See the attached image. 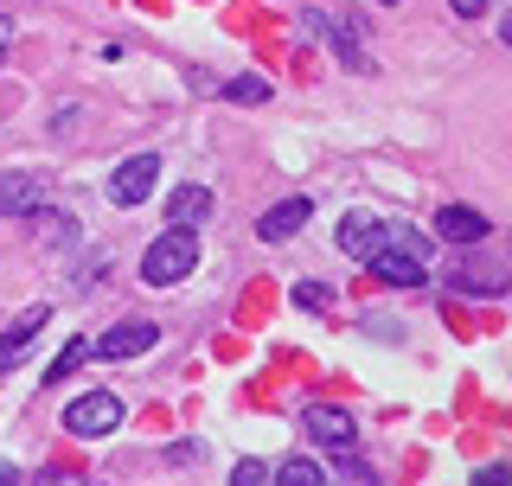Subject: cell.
Returning <instances> with one entry per match:
<instances>
[{"label":"cell","instance_id":"cell-13","mask_svg":"<svg viewBox=\"0 0 512 486\" xmlns=\"http://www.w3.org/2000/svg\"><path fill=\"white\" fill-rule=\"evenodd\" d=\"M448 282L461 288V295H506V275L500 269H487V263H455V275H448Z\"/></svg>","mask_w":512,"mask_h":486},{"label":"cell","instance_id":"cell-9","mask_svg":"<svg viewBox=\"0 0 512 486\" xmlns=\"http://www.w3.org/2000/svg\"><path fill=\"white\" fill-rule=\"evenodd\" d=\"M167 224H180V231L212 224V192H205V186H173L167 192Z\"/></svg>","mask_w":512,"mask_h":486},{"label":"cell","instance_id":"cell-1","mask_svg":"<svg viewBox=\"0 0 512 486\" xmlns=\"http://www.w3.org/2000/svg\"><path fill=\"white\" fill-rule=\"evenodd\" d=\"M199 269V237L192 231H160L154 243H148V256H141V282L148 288H173V282H186V275Z\"/></svg>","mask_w":512,"mask_h":486},{"label":"cell","instance_id":"cell-4","mask_svg":"<svg viewBox=\"0 0 512 486\" xmlns=\"http://www.w3.org/2000/svg\"><path fill=\"white\" fill-rule=\"evenodd\" d=\"M160 186V154H128L116 173H109V199L116 205H141Z\"/></svg>","mask_w":512,"mask_h":486},{"label":"cell","instance_id":"cell-18","mask_svg":"<svg viewBox=\"0 0 512 486\" xmlns=\"http://www.w3.org/2000/svg\"><path fill=\"white\" fill-rule=\"evenodd\" d=\"M295 307H314V314H320V307H333V288L327 282H301L295 288Z\"/></svg>","mask_w":512,"mask_h":486},{"label":"cell","instance_id":"cell-24","mask_svg":"<svg viewBox=\"0 0 512 486\" xmlns=\"http://www.w3.org/2000/svg\"><path fill=\"white\" fill-rule=\"evenodd\" d=\"M7 45H13V20H0V58H7Z\"/></svg>","mask_w":512,"mask_h":486},{"label":"cell","instance_id":"cell-17","mask_svg":"<svg viewBox=\"0 0 512 486\" xmlns=\"http://www.w3.org/2000/svg\"><path fill=\"white\" fill-rule=\"evenodd\" d=\"M84 352H90L84 339H71V346H64L58 359H52V371H45V378H52V384H58V378H71V371H77V359H84Z\"/></svg>","mask_w":512,"mask_h":486},{"label":"cell","instance_id":"cell-19","mask_svg":"<svg viewBox=\"0 0 512 486\" xmlns=\"http://www.w3.org/2000/svg\"><path fill=\"white\" fill-rule=\"evenodd\" d=\"M32 486H84L77 467H45V474H32Z\"/></svg>","mask_w":512,"mask_h":486},{"label":"cell","instance_id":"cell-8","mask_svg":"<svg viewBox=\"0 0 512 486\" xmlns=\"http://www.w3.org/2000/svg\"><path fill=\"white\" fill-rule=\"evenodd\" d=\"M384 237H391V224H384V218H365V212H352V218L340 224V250H346V256H365V263L384 250Z\"/></svg>","mask_w":512,"mask_h":486},{"label":"cell","instance_id":"cell-20","mask_svg":"<svg viewBox=\"0 0 512 486\" xmlns=\"http://www.w3.org/2000/svg\"><path fill=\"white\" fill-rule=\"evenodd\" d=\"M231 486H269L263 461H237V467H231Z\"/></svg>","mask_w":512,"mask_h":486},{"label":"cell","instance_id":"cell-16","mask_svg":"<svg viewBox=\"0 0 512 486\" xmlns=\"http://www.w3.org/2000/svg\"><path fill=\"white\" fill-rule=\"evenodd\" d=\"M224 96H231V103H269V84H263V77H231Z\"/></svg>","mask_w":512,"mask_h":486},{"label":"cell","instance_id":"cell-14","mask_svg":"<svg viewBox=\"0 0 512 486\" xmlns=\"http://www.w3.org/2000/svg\"><path fill=\"white\" fill-rule=\"evenodd\" d=\"M269 486H327V467L308 461V455H295V461H282L276 474H269Z\"/></svg>","mask_w":512,"mask_h":486},{"label":"cell","instance_id":"cell-2","mask_svg":"<svg viewBox=\"0 0 512 486\" xmlns=\"http://www.w3.org/2000/svg\"><path fill=\"white\" fill-rule=\"evenodd\" d=\"M122 397L116 391H84L71 403V410H64V429L71 435H84V442H96V435H109V429H122Z\"/></svg>","mask_w":512,"mask_h":486},{"label":"cell","instance_id":"cell-10","mask_svg":"<svg viewBox=\"0 0 512 486\" xmlns=\"http://www.w3.org/2000/svg\"><path fill=\"white\" fill-rule=\"evenodd\" d=\"M39 173H0V218H26L39 212Z\"/></svg>","mask_w":512,"mask_h":486},{"label":"cell","instance_id":"cell-15","mask_svg":"<svg viewBox=\"0 0 512 486\" xmlns=\"http://www.w3.org/2000/svg\"><path fill=\"white\" fill-rule=\"evenodd\" d=\"M327 486H378V480H372V467L359 461V448H352V455H340V474H327Z\"/></svg>","mask_w":512,"mask_h":486},{"label":"cell","instance_id":"cell-5","mask_svg":"<svg viewBox=\"0 0 512 486\" xmlns=\"http://www.w3.org/2000/svg\"><path fill=\"white\" fill-rule=\"evenodd\" d=\"M154 339H160V327H154V320H122V327H109V333L96 339L90 352H96L103 365H116V359H141V352H148Z\"/></svg>","mask_w":512,"mask_h":486},{"label":"cell","instance_id":"cell-21","mask_svg":"<svg viewBox=\"0 0 512 486\" xmlns=\"http://www.w3.org/2000/svg\"><path fill=\"white\" fill-rule=\"evenodd\" d=\"M474 486H512V467H500V461H493V467H480Z\"/></svg>","mask_w":512,"mask_h":486},{"label":"cell","instance_id":"cell-25","mask_svg":"<svg viewBox=\"0 0 512 486\" xmlns=\"http://www.w3.org/2000/svg\"><path fill=\"white\" fill-rule=\"evenodd\" d=\"M500 39H506V45H512V13H506V20H500Z\"/></svg>","mask_w":512,"mask_h":486},{"label":"cell","instance_id":"cell-3","mask_svg":"<svg viewBox=\"0 0 512 486\" xmlns=\"http://www.w3.org/2000/svg\"><path fill=\"white\" fill-rule=\"evenodd\" d=\"M301 429H308L314 448H327V455H352V448H359V429H352V416L333 410V403H308V410H301Z\"/></svg>","mask_w":512,"mask_h":486},{"label":"cell","instance_id":"cell-22","mask_svg":"<svg viewBox=\"0 0 512 486\" xmlns=\"http://www.w3.org/2000/svg\"><path fill=\"white\" fill-rule=\"evenodd\" d=\"M448 7H455V13H468V20H474V13H487L493 0H448Z\"/></svg>","mask_w":512,"mask_h":486},{"label":"cell","instance_id":"cell-6","mask_svg":"<svg viewBox=\"0 0 512 486\" xmlns=\"http://www.w3.org/2000/svg\"><path fill=\"white\" fill-rule=\"evenodd\" d=\"M423 263H429V256H416V250H397V243H384V250H378L365 269H372L384 288H423V282H429V269H423Z\"/></svg>","mask_w":512,"mask_h":486},{"label":"cell","instance_id":"cell-23","mask_svg":"<svg viewBox=\"0 0 512 486\" xmlns=\"http://www.w3.org/2000/svg\"><path fill=\"white\" fill-rule=\"evenodd\" d=\"M0 486H20V467L13 461H0Z\"/></svg>","mask_w":512,"mask_h":486},{"label":"cell","instance_id":"cell-7","mask_svg":"<svg viewBox=\"0 0 512 486\" xmlns=\"http://www.w3.org/2000/svg\"><path fill=\"white\" fill-rule=\"evenodd\" d=\"M308 218H314V199H301V192H295V199L269 205V212L256 218V237H263V243H288V237H295Z\"/></svg>","mask_w":512,"mask_h":486},{"label":"cell","instance_id":"cell-11","mask_svg":"<svg viewBox=\"0 0 512 486\" xmlns=\"http://www.w3.org/2000/svg\"><path fill=\"white\" fill-rule=\"evenodd\" d=\"M45 320H52V314H45V307H26V314L13 320L7 333H0V371L26 359V346H32V339H39V327H45Z\"/></svg>","mask_w":512,"mask_h":486},{"label":"cell","instance_id":"cell-26","mask_svg":"<svg viewBox=\"0 0 512 486\" xmlns=\"http://www.w3.org/2000/svg\"><path fill=\"white\" fill-rule=\"evenodd\" d=\"M384 7H397V0H384Z\"/></svg>","mask_w":512,"mask_h":486},{"label":"cell","instance_id":"cell-12","mask_svg":"<svg viewBox=\"0 0 512 486\" xmlns=\"http://www.w3.org/2000/svg\"><path fill=\"white\" fill-rule=\"evenodd\" d=\"M436 237H448V243H480V237H487V218H480L474 205H442V212H436Z\"/></svg>","mask_w":512,"mask_h":486}]
</instances>
